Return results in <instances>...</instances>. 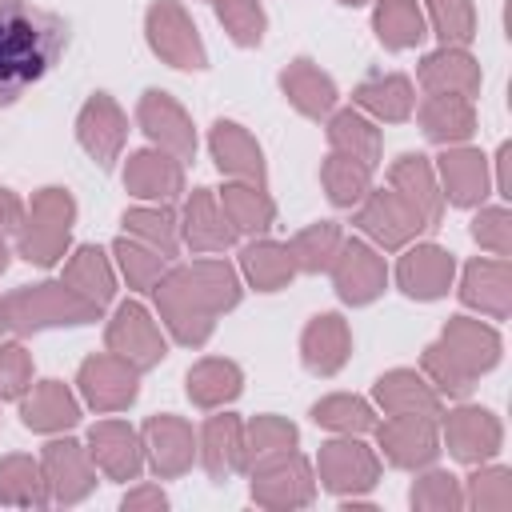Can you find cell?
<instances>
[{
	"mask_svg": "<svg viewBox=\"0 0 512 512\" xmlns=\"http://www.w3.org/2000/svg\"><path fill=\"white\" fill-rule=\"evenodd\" d=\"M68 48V20L32 0H0V112L40 84Z\"/></svg>",
	"mask_w": 512,
	"mask_h": 512,
	"instance_id": "cell-1",
	"label": "cell"
},
{
	"mask_svg": "<svg viewBox=\"0 0 512 512\" xmlns=\"http://www.w3.org/2000/svg\"><path fill=\"white\" fill-rule=\"evenodd\" d=\"M8 312H12V324L20 328H44V324H84L96 304L92 300H76L72 292H64L60 284H40V288H28V292H16L8 300Z\"/></svg>",
	"mask_w": 512,
	"mask_h": 512,
	"instance_id": "cell-2",
	"label": "cell"
},
{
	"mask_svg": "<svg viewBox=\"0 0 512 512\" xmlns=\"http://www.w3.org/2000/svg\"><path fill=\"white\" fill-rule=\"evenodd\" d=\"M148 32H152V48L160 56H168L176 68H204V48H200L196 28H188L180 8L156 4L148 12Z\"/></svg>",
	"mask_w": 512,
	"mask_h": 512,
	"instance_id": "cell-3",
	"label": "cell"
},
{
	"mask_svg": "<svg viewBox=\"0 0 512 512\" xmlns=\"http://www.w3.org/2000/svg\"><path fill=\"white\" fill-rule=\"evenodd\" d=\"M36 216H40V228H28L24 236V260H36V264H52L64 236H68V216H72V204L68 196H60L56 188H48V196L36 200Z\"/></svg>",
	"mask_w": 512,
	"mask_h": 512,
	"instance_id": "cell-4",
	"label": "cell"
},
{
	"mask_svg": "<svg viewBox=\"0 0 512 512\" xmlns=\"http://www.w3.org/2000/svg\"><path fill=\"white\" fill-rule=\"evenodd\" d=\"M108 340H112V348H120L124 356L132 352L140 364H152V360L164 356V340L152 332V324H148V316H144L140 304H124V308L116 312V324H112Z\"/></svg>",
	"mask_w": 512,
	"mask_h": 512,
	"instance_id": "cell-5",
	"label": "cell"
},
{
	"mask_svg": "<svg viewBox=\"0 0 512 512\" xmlns=\"http://www.w3.org/2000/svg\"><path fill=\"white\" fill-rule=\"evenodd\" d=\"M140 120H144V128H148L152 140L176 148L180 156H192L196 140H192V132H188L180 108H176L164 92H148V96H144V104H140Z\"/></svg>",
	"mask_w": 512,
	"mask_h": 512,
	"instance_id": "cell-6",
	"label": "cell"
},
{
	"mask_svg": "<svg viewBox=\"0 0 512 512\" xmlns=\"http://www.w3.org/2000/svg\"><path fill=\"white\" fill-rule=\"evenodd\" d=\"M80 140L88 144V152L108 168L112 164V156H116V148H120V140H124V128H120V112L104 100V96H96L88 108H84V116H80Z\"/></svg>",
	"mask_w": 512,
	"mask_h": 512,
	"instance_id": "cell-7",
	"label": "cell"
},
{
	"mask_svg": "<svg viewBox=\"0 0 512 512\" xmlns=\"http://www.w3.org/2000/svg\"><path fill=\"white\" fill-rule=\"evenodd\" d=\"M336 284H340V296L360 304V300H372L384 284V272L376 264V256L364 248V244H348L344 248V260L336 268Z\"/></svg>",
	"mask_w": 512,
	"mask_h": 512,
	"instance_id": "cell-8",
	"label": "cell"
},
{
	"mask_svg": "<svg viewBox=\"0 0 512 512\" xmlns=\"http://www.w3.org/2000/svg\"><path fill=\"white\" fill-rule=\"evenodd\" d=\"M448 276H452V260L440 248H420L400 268L404 292H412V296H440L448 288Z\"/></svg>",
	"mask_w": 512,
	"mask_h": 512,
	"instance_id": "cell-9",
	"label": "cell"
},
{
	"mask_svg": "<svg viewBox=\"0 0 512 512\" xmlns=\"http://www.w3.org/2000/svg\"><path fill=\"white\" fill-rule=\"evenodd\" d=\"M212 152H216L220 172H244V176H252V180L264 176V164H260L256 144H252L236 124H224V120L216 124V132H212Z\"/></svg>",
	"mask_w": 512,
	"mask_h": 512,
	"instance_id": "cell-10",
	"label": "cell"
},
{
	"mask_svg": "<svg viewBox=\"0 0 512 512\" xmlns=\"http://www.w3.org/2000/svg\"><path fill=\"white\" fill-rule=\"evenodd\" d=\"M284 92H288V96H292L308 116L328 112V108H332V100H336L332 80H328V76H320L308 60H296V64L284 72Z\"/></svg>",
	"mask_w": 512,
	"mask_h": 512,
	"instance_id": "cell-11",
	"label": "cell"
},
{
	"mask_svg": "<svg viewBox=\"0 0 512 512\" xmlns=\"http://www.w3.org/2000/svg\"><path fill=\"white\" fill-rule=\"evenodd\" d=\"M84 392L92 404H104V408H116L124 400L136 396V384H132V372H124L120 364L112 360H88L84 364Z\"/></svg>",
	"mask_w": 512,
	"mask_h": 512,
	"instance_id": "cell-12",
	"label": "cell"
},
{
	"mask_svg": "<svg viewBox=\"0 0 512 512\" xmlns=\"http://www.w3.org/2000/svg\"><path fill=\"white\" fill-rule=\"evenodd\" d=\"M128 188L136 196H172L180 188V168L168 164L164 156H152V152H136L128 172H124Z\"/></svg>",
	"mask_w": 512,
	"mask_h": 512,
	"instance_id": "cell-13",
	"label": "cell"
},
{
	"mask_svg": "<svg viewBox=\"0 0 512 512\" xmlns=\"http://www.w3.org/2000/svg\"><path fill=\"white\" fill-rule=\"evenodd\" d=\"M304 348H308V368H316V372L340 368L344 348H348V336H344L340 316H316V324L304 336Z\"/></svg>",
	"mask_w": 512,
	"mask_h": 512,
	"instance_id": "cell-14",
	"label": "cell"
},
{
	"mask_svg": "<svg viewBox=\"0 0 512 512\" xmlns=\"http://www.w3.org/2000/svg\"><path fill=\"white\" fill-rule=\"evenodd\" d=\"M376 32L388 48H404V44H416L424 36V24H420V12L412 0H384L380 12H376Z\"/></svg>",
	"mask_w": 512,
	"mask_h": 512,
	"instance_id": "cell-15",
	"label": "cell"
},
{
	"mask_svg": "<svg viewBox=\"0 0 512 512\" xmlns=\"http://www.w3.org/2000/svg\"><path fill=\"white\" fill-rule=\"evenodd\" d=\"M224 224H220V216L208 200V188H196V196L188 204V240H192V248H224L232 240V228H224Z\"/></svg>",
	"mask_w": 512,
	"mask_h": 512,
	"instance_id": "cell-16",
	"label": "cell"
},
{
	"mask_svg": "<svg viewBox=\"0 0 512 512\" xmlns=\"http://www.w3.org/2000/svg\"><path fill=\"white\" fill-rule=\"evenodd\" d=\"M76 420V404L64 396V388L56 380H48L28 404H24V424L28 428H56V424H72Z\"/></svg>",
	"mask_w": 512,
	"mask_h": 512,
	"instance_id": "cell-17",
	"label": "cell"
},
{
	"mask_svg": "<svg viewBox=\"0 0 512 512\" xmlns=\"http://www.w3.org/2000/svg\"><path fill=\"white\" fill-rule=\"evenodd\" d=\"M356 100L368 104L372 112L388 116V120H400L408 116V104H412V92H408V80L400 76H384V80H368L356 88Z\"/></svg>",
	"mask_w": 512,
	"mask_h": 512,
	"instance_id": "cell-18",
	"label": "cell"
},
{
	"mask_svg": "<svg viewBox=\"0 0 512 512\" xmlns=\"http://www.w3.org/2000/svg\"><path fill=\"white\" fill-rule=\"evenodd\" d=\"M244 268L256 280V288H264V292L276 288V284H284L292 276V260L276 244H252V248H244Z\"/></svg>",
	"mask_w": 512,
	"mask_h": 512,
	"instance_id": "cell-19",
	"label": "cell"
},
{
	"mask_svg": "<svg viewBox=\"0 0 512 512\" xmlns=\"http://www.w3.org/2000/svg\"><path fill=\"white\" fill-rule=\"evenodd\" d=\"M188 392H192L200 404H216L220 396H236V392H240V372H236L232 364L208 360V364H200V368L188 376Z\"/></svg>",
	"mask_w": 512,
	"mask_h": 512,
	"instance_id": "cell-20",
	"label": "cell"
},
{
	"mask_svg": "<svg viewBox=\"0 0 512 512\" xmlns=\"http://www.w3.org/2000/svg\"><path fill=\"white\" fill-rule=\"evenodd\" d=\"M216 16H220V24L232 32L236 44H260L264 12H260L256 0H216Z\"/></svg>",
	"mask_w": 512,
	"mask_h": 512,
	"instance_id": "cell-21",
	"label": "cell"
},
{
	"mask_svg": "<svg viewBox=\"0 0 512 512\" xmlns=\"http://www.w3.org/2000/svg\"><path fill=\"white\" fill-rule=\"evenodd\" d=\"M332 144H340V148H348L352 152V160H360V164H376V128H368L360 116H352V112H340L336 120H332Z\"/></svg>",
	"mask_w": 512,
	"mask_h": 512,
	"instance_id": "cell-22",
	"label": "cell"
},
{
	"mask_svg": "<svg viewBox=\"0 0 512 512\" xmlns=\"http://www.w3.org/2000/svg\"><path fill=\"white\" fill-rule=\"evenodd\" d=\"M324 184H328V196L336 204H352V200H360V192L368 184V164H352L348 156H332L324 164Z\"/></svg>",
	"mask_w": 512,
	"mask_h": 512,
	"instance_id": "cell-23",
	"label": "cell"
},
{
	"mask_svg": "<svg viewBox=\"0 0 512 512\" xmlns=\"http://www.w3.org/2000/svg\"><path fill=\"white\" fill-rule=\"evenodd\" d=\"M424 124H428V136H436V140H452V136H468V132H472V116H468V108L456 104V100H436V104H428Z\"/></svg>",
	"mask_w": 512,
	"mask_h": 512,
	"instance_id": "cell-24",
	"label": "cell"
},
{
	"mask_svg": "<svg viewBox=\"0 0 512 512\" xmlns=\"http://www.w3.org/2000/svg\"><path fill=\"white\" fill-rule=\"evenodd\" d=\"M72 280L88 284V288H84V296H88L96 308L112 296V276H108V268H104V260H100V252H96V248H80L76 264H72Z\"/></svg>",
	"mask_w": 512,
	"mask_h": 512,
	"instance_id": "cell-25",
	"label": "cell"
},
{
	"mask_svg": "<svg viewBox=\"0 0 512 512\" xmlns=\"http://www.w3.org/2000/svg\"><path fill=\"white\" fill-rule=\"evenodd\" d=\"M224 204H228L236 228H268V220H272V204L260 200L252 188H228Z\"/></svg>",
	"mask_w": 512,
	"mask_h": 512,
	"instance_id": "cell-26",
	"label": "cell"
},
{
	"mask_svg": "<svg viewBox=\"0 0 512 512\" xmlns=\"http://www.w3.org/2000/svg\"><path fill=\"white\" fill-rule=\"evenodd\" d=\"M444 172H448V180H452V200L456 204H472L476 196H480V184H484V176H480V156H452V160H444Z\"/></svg>",
	"mask_w": 512,
	"mask_h": 512,
	"instance_id": "cell-27",
	"label": "cell"
},
{
	"mask_svg": "<svg viewBox=\"0 0 512 512\" xmlns=\"http://www.w3.org/2000/svg\"><path fill=\"white\" fill-rule=\"evenodd\" d=\"M432 16L444 40H468L472 36V12L468 0H432Z\"/></svg>",
	"mask_w": 512,
	"mask_h": 512,
	"instance_id": "cell-28",
	"label": "cell"
},
{
	"mask_svg": "<svg viewBox=\"0 0 512 512\" xmlns=\"http://www.w3.org/2000/svg\"><path fill=\"white\" fill-rule=\"evenodd\" d=\"M92 440L108 444V448H104V460H108L116 472H136L132 432H124V428H116V424H104V428H96V432H92Z\"/></svg>",
	"mask_w": 512,
	"mask_h": 512,
	"instance_id": "cell-29",
	"label": "cell"
},
{
	"mask_svg": "<svg viewBox=\"0 0 512 512\" xmlns=\"http://www.w3.org/2000/svg\"><path fill=\"white\" fill-rule=\"evenodd\" d=\"M124 224H128V232L148 236V240L160 244L164 252L176 248V232H172V216H168V212H128Z\"/></svg>",
	"mask_w": 512,
	"mask_h": 512,
	"instance_id": "cell-30",
	"label": "cell"
},
{
	"mask_svg": "<svg viewBox=\"0 0 512 512\" xmlns=\"http://www.w3.org/2000/svg\"><path fill=\"white\" fill-rule=\"evenodd\" d=\"M312 416L324 424H340V428H368L372 424V416L360 400H324L312 408Z\"/></svg>",
	"mask_w": 512,
	"mask_h": 512,
	"instance_id": "cell-31",
	"label": "cell"
},
{
	"mask_svg": "<svg viewBox=\"0 0 512 512\" xmlns=\"http://www.w3.org/2000/svg\"><path fill=\"white\" fill-rule=\"evenodd\" d=\"M116 252H120V260H124V272L132 276V284H136V288H148V284H152V276L160 272V260H156L152 252H140V248H132L128 240H120V244H116Z\"/></svg>",
	"mask_w": 512,
	"mask_h": 512,
	"instance_id": "cell-32",
	"label": "cell"
},
{
	"mask_svg": "<svg viewBox=\"0 0 512 512\" xmlns=\"http://www.w3.org/2000/svg\"><path fill=\"white\" fill-rule=\"evenodd\" d=\"M332 244H336V228H332V224L304 232V236L296 240V252H308L300 264H304V268H320V264H328V252H332Z\"/></svg>",
	"mask_w": 512,
	"mask_h": 512,
	"instance_id": "cell-33",
	"label": "cell"
},
{
	"mask_svg": "<svg viewBox=\"0 0 512 512\" xmlns=\"http://www.w3.org/2000/svg\"><path fill=\"white\" fill-rule=\"evenodd\" d=\"M24 376H28L24 352L16 344L12 348H0V396H16L24 388Z\"/></svg>",
	"mask_w": 512,
	"mask_h": 512,
	"instance_id": "cell-34",
	"label": "cell"
},
{
	"mask_svg": "<svg viewBox=\"0 0 512 512\" xmlns=\"http://www.w3.org/2000/svg\"><path fill=\"white\" fill-rule=\"evenodd\" d=\"M12 220H16V200H12V196H4V192H0V228H8V224H12Z\"/></svg>",
	"mask_w": 512,
	"mask_h": 512,
	"instance_id": "cell-35",
	"label": "cell"
},
{
	"mask_svg": "<svg viewBox=\"0 0 512 512\" xmlns=\"http://www.w3.org/2000/svg\"><path fill=\"white\" fill-rule=\"evenodd\" d=\"M0 268H4V248H0Z\"/></svg>",
	"mask_w": 512,
	"mask_h": 512,
	"instance_id": "cell-36",
	"label": "cell"
},
{
	"mask_svg": "<svg viewBox=\"0 0 512 512\" xmlns=\"http://www.w3.org/2000/svg\"><path fill=\"white\" fill-rule=\"evenodd\" d=\"M344 4H364V0H344Z\"/></svg>",
	"mask_w": 512,
	"mask_h": 512,
	"instance_id": "cell-37",
	"label": "cell"
}]
</instances>
